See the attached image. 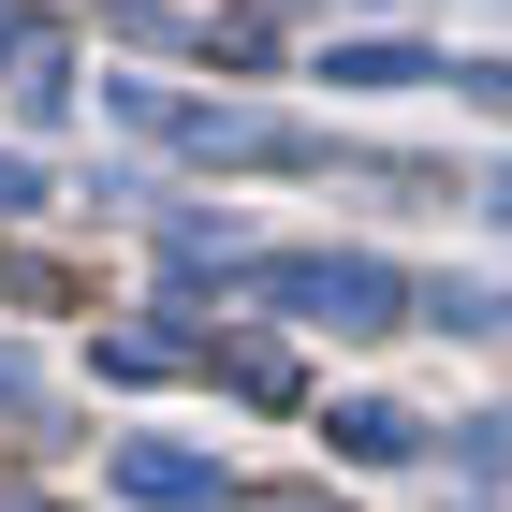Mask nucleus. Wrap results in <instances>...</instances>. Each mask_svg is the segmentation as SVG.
Listing matches in <instances>:
<instances>
[{
    "label": "nucleus",
    "instance_id": "f257e3e1",
    "mask_svg": "<svg viewBox=\"0 0 512 512\" xmlns=\"http://www.w3.org/2000/svg\"><path fill=\"white\" fill-rule=\"evenodd\" d=\"M249 293H264L278 322H337V337H381V322H410V278L366 264V249H249Z\"/></svg>",
    "mask_w": 512,
    "mask_h": 512
},
{
    "label": "nucleus",
    "instance_id": "f03ea898",
    "mask_svg": "<svg viewBox=\"0 0 512 512\" xmlns=\"http://www.w3.org/2000/svg\"><path fill=\"white\" fill-rule=\"evenodd\" d=\"M118 118L161 132V147H191V161H249V176H293V161H322V132L264 118V103H191V88H118Z\"/></svg>",
    "mask_w": 512,
    "mask_h": 512
},
{
    "label": "nucleus",
    "instance_id": "7ed1b4c3",
    "mask_svg": "<svg viewBox=\"0 0 512 512\" xmlns=\"http://www.w3.org/2000/svg\"><path fill=\"white\" fill-rule=\"evenodd\" d=\"M118 498L132 512H220V469L176 454V439H118Z\"/></svg>",
    "mask_w": 512,
    "mask_h": 512
},
{
    "label": "nucleus",
    "instance_id": "20e7f679",
    "mask_svg": "<svg viewBox=\"0 0 512 512\" xmlns=\"http://www.w3.org/2000/svg\"><path fill=\"white\" fill-rule=\"evenodd\" d=\"M337 454H366V469H395V454H425V425H410L395 395H352V410H337Z\"/></svg>",
    "mask_w": 512,
    "mask_h": 512
},
{
    "label": "nucleus",
    "instance_id": "39448f33",
    "mask_svg": "<svg viewBox=\"0 0 512 512\" xmlns=\"http://www.w3.org/2000/svg\"><path fill=\"white\" fill-rule=\"evenodd\" d=\"M322 74L337 88H425V74H454V59H425V44H337Z\"/></svg>",
    "mask_w": 512,
    "mask_h": 512
},
{
    "label": "nucleus",
    "instance_id": "423d86ee",
    "mask_svg": "<svg viewBox=\"0 0 512 512\" xmlns=\"http://www.w3.org/2000/svg\"><path fill=\"white\" fill-rule=\"evenodd\" d=\"M191 366V337H161V322H118L103 337V381H176Z\"/></svg>",
    "mask_w": 512,
    "mask_h": 512
},
{
    "label": "nucleus",
    "instance_id": "0eeeda50",
    "mask_svg": "<svg viewBox=\"0 0 512 512\" xmlns=\"http://www.w3.org/2000/svg\"><path fill=\"white\" fill-rule=\"evenodd\" d=\"M220 381L264 395V410H293V352H278V337H235V352H220Z\"/></svg>",
    "mask_w": 512,
    "mask_h": 512
},
{
    "label": "nucleus",
    "instance_id": "6e6552de",
    "mask_svg": "<svg viewBox=\"0 0 512 512\" xmlns=\"http://www.w3.org/2000/svg\"><path fill=\"white\" fill-rule=\"evenodd\" d=\"M205 59H278V0H235V15L205 30Z\"/></svg>",
    "mask_w": 512,
    "mask_h": 512
},
{
    "label": "nucleus",
    "instance_id": "1a4fd4ad",
    "mask_svg": "<svg viewBox=\"0 0 512 512\" xmlns=\"http://www.w3.org/2000/svg\"><path fill=\"white\" fill-rule=\"evenodd\" d=\"M30 205H44V176H30L15 147H0V220H30Z\"/></svg>",
    "mask_w": 512,
    "mask_h": 512
},
{
    "label": "nucleus",
    "instance_id": "9d476101",
    "mask_svg": "<svg viewBox=\"0 0 512 512\" xmlns=\"http://www.w3.org/2000/svg\"><path fill=\"white\" fill-rule=\"evenodd\" d=\"M235 512H337V498H308V483H249Z\"/></svg>",
    "mask_w": 512,
    "mask_h": 512
},
{
    "label": "nucleus",
    "instance_id": "9b49d317",
    "mask_svg": "<svg viewBox=\"0 0 512 512\" xmlns=\"http://www.w3.org/2000/svg\"><path fill=\"white\" fill-rule=\"evenodd\" d=\"M30 44H44V30H30V15H15V0H0V74H15V59H30Z\"/></svg>",
    "mask_w": 512,
    "mask_h": 512
},
{
    "label": "nucleus",
    "instance_id": "f8f14e48",
    "mask_svg": "<svg viewBox=\"0 0 512 512\" xmlns=\"http://www.w3.org/2000/svg\"><path fill=\"white\" fill-rule=\"evenodd\" d=\"M469 469H512V425H469Z\"/></svg>",
    "mask_w": 512,
    "mask_h": 512
},
{
    "label": "nucleus",
    "instance_id": "ddd939ff",
    "mask_svg": "<svg viewBox=\"0 0 512 512\" xmlns=\"http://www.w3.org/2000/svg\"><path fill=\"white\" fill-rule=\"evenodd\" d=\"M454 88H483V103H512V59H469V74H454Z\"/></svg>",
    "mask_w": 512,
    "mask_h": 512
},
{
    "label": "nucleus",
    "instance_id": "4468645a",
    "mask_svg": "<svg viewBox=\"0 0 512 512\" xmlns=\"http://www.w3.org/2000/svg\"><path fill=\"white\" fill-rule=\"evenodd\" d=\"M0 410H30V366H15V352H0Z\"/></svg>",
    "mask_w": 512,
    "mask_h": 512
},
{
    "label": "nucleus",
    "instance_id": "2eb2a0df",
    "mask_svg": "<svg viewBox=\"0 0 512 512\" xmlns=\"http://www.w3.org/2000/svg\"><path fill=\"white\" fill-rule=\"evenodd\" d=\"M483 205H498V220H512V176H498V191H483Z\"/></svg>",
    "mask_w": 512,
    "mask_h": 512
}]
</instances>
